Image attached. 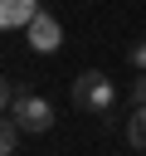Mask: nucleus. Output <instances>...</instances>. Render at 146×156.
Segmentation results:
<instances>
[{"instance_id":"nucleus-1","label":"nucleus","mask_w":146,"mask_h":156,"mask_svg":"<svg viewBox=\"0 0 146 156\" xmlns=\"http://www.w3.org/2000/svg\"><path fill=\"white\" fill-rule=\"evenodd\" d=\"M112 102H117V88H112V78H107V73L83 68V73L73 78V107H78V112L107 117V112H112Z\"/></svg>"},{"instance_id":"nucleus-2","label":"nucleus","mask_w":146,"mask_h":156,"mask_svg":"<svg viewBox=\"0 0 146 156\" xmlns=\"http://www.w3.org/2000/svg\"><path fill=\"white\" fill-rule=\"evenodd\" d=\"M10 117H15L29 136H39V132H49V127H54V107H49L39 93H19V102L10 107Z\"/></svg>"},{"instance_id":"nucleus-3","label":"nucleus","mask_w":146,"mask_h":156,"mask_svg":"<svg viewBox=\"0 0 146 156\" xmlns=\"http://www.w3.org/2000/svg\"><path fill=\"white\" fill-rule=\"evenodd\" d=\"M24 34H29V49H34V54H54V49L63 44V24H58L49 10H39V15L29 20V29H24Z\"/></svg>"},{"instance_id":"nucleus-4","label":"nucleus","mask_w":146,"mask_h":156,"mask_svg":"<svg viewBox=\"0 0 146 156\" xmlns=\"http://www.w3.org/2000/svg\"><path fill=\"white\" fill-rule=\"evenodd\" d=\"M34 15H39V0H0V24L5 29H29Z\"/></svg>"},{"instance_id":"nucleus-5","label":"nucleus","mask_w":146,"mask_h":156,"mask_svg":"<svg viewBox=\"0 0 146 156\" xmlns=\"http://www.w3.org/2000/svg\"><path fill=\"white\" fill-rule=\"evenodd\" d=\"M127 141H131L136 151H146V107H131V117H127Z\"/></svg>"},{"instance_id":"nucleus-6","label":"nucleus","mask_w":146,"mask_h":156,"mask_svg":"<svg viewBox=\"0 0 146 156\" xmlns=\"http://www.w3.org/2000/svg\"><path fill=\"white\" fill-rule=\"evenodd\" d=\"M19 132H24V127H19L15 117H10V122H0V156H15V146H19Z\"/></svg>"},{"instance_id":"nucleus-7","label":"nucleus","mask_w":146,"mask_h":156,"mask_svg":"<svg viewBox=\"0 0 146 156\" xmlns=\"http://www.w3.org/2000/svg\"><path fill=\"white\" fill-rule=\"evenodd\" d=\"M127 58H131V68H141V73H146V39H141V44H131V49H127Z\"/></svg>"},{"instance_id":"nucleus-8","label":"nucleus","mask_w":146,"mask_h":156,"mask_svg":"<svg viewBox=\"0 0 146 156\" xmlns=\"http://www.w3.org/2000/svg\"><path fill=\"white\" fill-rule=\"evenodd\" d=\"M131 107H146V73L131 83Z\"/></svg>"},{"instance_id":"nucleus-9","label":"nucleus","mask_w":146,"mask_h":156,"mask_svg":"<svg viewBox=\"0 0 146 156\" xmlns=\"http://www.w3.org/2000/svg\"><path fill=\"white\" fill-rule=\"evenodd\" d=\"M141 156H146V151H141Z\"/></svg>"}]
</instances>
